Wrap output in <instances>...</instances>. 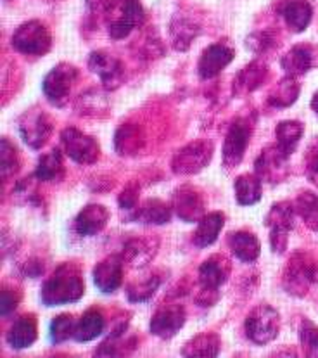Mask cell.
Masks as SVG:
<instances>
[{
	"instance_id": "obj_1",
	"label": "cell",
	"mask_w": 318,
	"mask_h": 358,
	"mask_svg": "<svg viewBox=\"0 0 318 358\" xmlns=\"http://www.w3.org/2000/svg\"><path fill=\"white\" fill-rule=\"evenodd\" d=\"M83 294H85L83 270L75 262L57 265L54 272L43 280L42 289H40V299L43 305L50 308L80 301Z\"/></svg>"
},
{
	"instance_id": "obj_2",
	"label": "cell",
	"mask_w": 318,
	"mask_h": 358,
	"mask_svg": "<svg viewBox=\"0 0 318 358\" xmlns=\"http://www.w3.org/2000/svg\"><path fill=\"white\" fill-rule=\"evenodd\" d=\"M280 320L279 312L273 306L263 305L254 306L244 320V334L253 345L265 346L275 341L280 332Z\"/></svg>"
},
{
	"instance_id": "obj_3",
	"label": "cell",
	"mask_w": 318,
	"mask_h": 358,
	"mask_svg": "<svg viewBox=\"0 0 318 358\" xmlns=\"http://www.w3.org/2000/svg\"><path fill=\"white\" fill-rule=\"evenodd\" d=\"M109 20V36L123 40L135 28H140L145 21V9L140 0H113L106 13Z\"/></svg>"
},
{
	"instance_id": "obj_4",
	"label": "cell",
	"mask_w": 318,
	"mask_h": 358,
	"mask_svg": "<svg viewBox=\"0 0 318 358\" xmlns=\"http://www.w3.org/2000/svg\"><path fill=\"white\" fill-rule=\"evenodd\" d=\"M296 210L291 201H279L268 210L265 217V225L270 229V248L275 255H284L287 251L289 236L296 224Z\"/></svg>"
},
{
	"instance_id": "obj_5",
	"label": "cell",
	"mask_w": 318,
	"mask_h": 358,
	"mask_svg": "<svg viewBox=\"0 0 318 358\" xmlns=\"http://www.w3.org/2000/svg\"><path fill=\"white\" fill-rule=\"evenodd\" d=\"M80 71L69 63H59L54 66L45 75L42 82V92L47 101L56 108H64L71 101L73 89L78 82Z\"/></svg>"
},
{
	"instance_id": "obj_6",
	"label": "cell",
	"mask_w": 318,
	"mask_h": 358,
	"mask_svg": "<svg viewBox=\"0 0 318 358\" xmlns=\"http://www.w3.org/2000/svg\"><path fill=\"white\" fill-rule=\"evenodd\" d=\"M251 137H253V122L250 118L239 116L232 120L222 148V163L226 171L236 170L243 163Z\"/></svg>"
},
{
	"instance_id": "obj_7",
	"label": "cell",
	"mask_w": 318,
	"mask_h": 358,
	"mask_svg": "<svg viewBox=\"0 0 318 358\" xmlns=\"http://www.w3.org/2000/svg\"><path fill=\"white\" fill-rule=\"evenodd\" d=\"M318 280V265L306 253H294L282 273V286L286 293L303 298L310 286Z\"/></svg>"
},
{
	"instance_id": "obj_8",
	"label": "cell",
	"mask_w": 318,
	"mask_h": 358,
	"mask_svg": "<svg viewBox=\"0 0 318 358\" xmlns=\"http://www.w3.org/2000/svg\"><path fill=\"white\" fill-rule=\"evenodd\" d=\"M10 43H13L14 50L23 56L42 57L52 47V35L42 21L31 20L16 28Z\"/></svg>"
},
{
	"instance_id": "obj_9",
	"label": "cell",
	"mask_w": 318,
	"mask_h": 358,
	"mask_svg": "<svg viewBox=\"0 0 318 358\" xmlns=\"http://www.w3.org/2000/svg\"><path fill=\"white\" fill-rule=\"evenodd\" d=\"M215 148L210 141H194L178 149L171 158L175 175H196L203 171L213 158Z\"/></svg>"
},
{
	"instance_id": "obj_10",
	"label": "cell",
	"mask_w": 318,
	"mask_h": 358,
	"mask_svg": "<svg viewBox=\"0 0 318 358\" xmlns=\"http://www.w3.org/2000/svg\"><path fill=\"white\" fill-rule=\"evenodd\" d=\"M61 148L71 162L83 164V166L97 163L99 156H101V148H99L96 138L83 134L75 127H68L61 131Z\"/></svg>"
},
{
	"instance_id": "obj_11",
	"label": "cell",
	"mask_w": 318,
	"mask_h": 358,
	"mask_svg": "<svg viewBox=\"0 0 318 358\" xmlns=\"http://www.w3.org/2000/svg\"><path fill=\"white\" fill-rule=\"evenodd\" d=\"M54 131V122L40 108H31L20 118V135L24 144L33 151H38L49 142Z\"/></svg>"
},
{
	"instance_id": "obj_12",
	"label": "cell",
	"mask_w": 318,
	"mask_h": 358,
	"mask_svg": "<svg viewBox=\"0 0 318 358\" xmlns=\"http://www.w3.org/2000/svg\"><path fill=\"white\" fill-rule=\"evenodd\" d=\"M289 158L286 152L279 149V145L273 144L263 149L254 162V173L261 178V182L268 185H279L287 180L291 173Z\"/></svg>"
},
{
	"instance_id": "obj_13",
	"label": "cell",
	"mask_w": 318,
	"mask_h": 358,
	"mask_svg": "<svg viewBox=\"0 0 318 358\" xmlns=\"http://www.w3.org/2000/svg\"><path fill=\"white\" fill-rule=\"evenodd\" d=\"M173 213L185 224H197L206 215V199L203 192L191 184L178 185L171 194Z\"/></svg>"
},
{
	"instance_id": "obj_14",
	"label": "cell",
	"mask_w": 318,
	"mask_h": 358,
	"mask_svg": "<svg viewBox=\"0 0 318 358\" xmlns=\"http://www.w3.org/2000/svg\"><path fill=\"white\" fill-rule=\"evenodd\" d=\"M187 322V312L178 303H166L161 305L151 317L149 332L159 339H171L182 331Z\"/></svg>"
},
{
	"instance_id": "obj_15",
	"label": "cell",
	"mask_w": 318,
	"mask_h": 358,
	"mask_svg": "<svg viewBox=\"0 0 318 358\" xmlns=\"http://www.w3.org/2000/svg\"><path fill=\"white\" fill-rule=\"evenodd\" d=\"M89 68L101 78L102 89L111 92L125 82V66L108 50H94L89 56Z\"/></svg>"
},
{
	"instance_id": "obj_16",
	"label": "cell",
	"mask_w": 318,
	"mask_h": 358,
	"mask_svg": "<svg viewBox=\"0 0 318 358\" xmlns=\"http://www.w3.org/2000/svg\"><path fill=\"white\" fill-rule=\"evenodd\" d=\"M159 239L154 236H131L123 243L122 258L130 268H144L156 258L159 251Z\"/></svg>"
},
{
	"instance_id": "obj_17",
	"label": "cell",
	"mask_w": 318,
	"mask_h": 358,
	"mask_svg": "<svg viewBox=\"0 0 318 358\" xmlns=\"http://www.w3.org/2000/svg\"><path fill=\"white\" fill-rule=\"evenodd\" d=\"M230 272H232V262L225 255H211L199 266V291L204 293L220 294L223 284L229 280Z\"/></svg>"
},
{
	"instance_id": "obj_18",
	"label": "cell",
	"mask_w": 318,
	"mask_h": 358,
	"mask_svg": "<svg viewBox=\"0 0 318 358\" xmlns=\"http://www.w3.org/2000/svg\"><path fill=\"white\" fill-rule=\"evenodd\" d=\"M123 265H125V262L120 253L102 258L92 270L94 286L102 294L116 293L123 284Z\"/></svg>"
},
{
	"instance_id": "obj_19",
	"label": "cell",
	"mask_w": 318,
	"mask_h": 358,
	"mask_svg": "<svg viewBox=\"0 0 318 358\" xmlns=\"http://www.w3.org/2000/svg\"><path fill=\"white\" fill-rule=\"evenodd\" d=\"M236 57L233 47L226 43H211L201 54L197 61V75L201 80H211L218 76Z\"/></svg>"
},
{
	"instance_id": "obj_20",
	"label": "cell",
	"mask_w": 318,
	"mask_h": 358,
	"mask_svg": "<svg viewBox=\"0 0 318 358\" xmlns=\"http://www.w3.org/2000/svg\"><path fill=\"white\" fill-rule=\"evenodd\" d=\"M109 218H111V213H109V210L106 206L97 203L87 204V206L76 215L73 229H75V232L78 234L80 237H94L106 229Z\"/></svg>"
},
{
	"instance_id": "obj_21",
	"label": "cell",
	"mask_w": 318,
	"mask_h": 358,
	"mask_svg": "<svg viewBox=\"0 0 318 358\" xmlns=\"http://www.w3.org/2000/svg\"><path fill=\"white\" fill-rule=\"evenodd\" d=\"M171 217H173L171 204L151 197V199H145L144 203L138 204L137 210L128 215L127 222H135V224L142 225H166L170 224Z\"/></svg>"
},
{
	"instance_id": "obj_22",
	"label": "cell",
	"mask_w": 318,
	"mask_h": 358,
	"mask_svg": "<svg viewBox=\"0 0 318 358\" xmlns=\"http://www.w3.org/2000/svg\"><path fill=\"white\" fill-rule=\"evenodd\" d=\"M38 338V322L33 313H23L14 320L6 334V343L13 350H27Z\"/></svg>"
},
{
	"instance_id": "obj_23",
	"label": "cell",
	"mask_w": 318,
	"mask_h": 358,
	"mask_svg": "<svg viewBox=\"0 0 318 358\" xmlns=\"http://www.w3.org/2000/svg\"><path fill=\"white\" fill-rule=\"evenodd\" d=\"M226 244L230 253L243 263H254L261 255V243L250 230H232L226 236Z\"/></svg>"
},
{
	"instance_id": "obj_24",
	"label": "cell",
	"mask_w": 318,
	"mask_h": 358,
	"mask_svg": "<svg viewBox=\"0 0 318 358\" xmlns=\"http://www.w3.org/2000/svg\"><path fill=\"white\" fill-rule=\"evenodd\" d=\"M225 225V215L222 211H211L206 213L199 222L197 227L192 234V244L197 250H204V248L213 246L218 241V236Z\"/></svg>"
},
{
	"instance_id": "obj_25",
	"label": "cell",
	"mask_w": 318,
	"mask_h": 358,
	"mask_svg": "<svg viewBox=\"0 0 318 358\" xmlns=\"http://www.w3.org/2000/svg\"><path fill=\"white\" fill-rule=\"evenodd\" d=\"M33 175L38 182H47V184H57L64 178V151L54 148L49 152H43L38 158Z\"/></svg>"
},
{
	"instance_id": "obj_26",
	"label": "cell",
	"mask_w": 318,
	"mask_h": 358,
	"mask_svg": "<svg viewBox=\"0 0 318 358\" xmlns=\"http://www.w3.org/2000/svg\"><path fill=\"white\" fill-rule=\"evenodd\" d=\"M164 279H166V272H164V270H152L147 275L130 282L125 291L128 303L137 305V303L149 301L152 296L158 293V289L161 287V284L164 282Z\"/></svg>"
},
{
	"instance_id": "obj_27",
	"label": "cell",
	"mask_w": 318,
	"mask_h": 358,
	"mask_svg": "<svg viewBox=\"0 0 318 358\" xmlns=\"http://www.w3.org/2000/svg\"><path fill=\"white\" fill-rule=\"evenodd\" d=\"M145 145V135L137 123H123L115 131V151L120 156L140 155Z\"/></svg>"
},
{
	"instance_id": "obj_28",
	"label": "cell",
	"mask_w": 318,
	"mask_h": 358,
	"mask_svg": "<svg viewBox=\"0 0 318 358\" xmlns=\"http://www.w3.org/2000/svg\"><path fill=\"white\" fill-rule=\"evenodd\" d=\"M266 78H268V68L265 63L256 59L237 73V76L233 78V94L246 96V94L254 92L266 82Z\"/></svg>"
},
{
	"instance_id": "obj_29",
	"label": "cell",
	"mask_w": 318,
	"mask_h": 358,
	"mask_svg": "<svg viewBox=\"0 0 318 358\" xmlns=\"http://www.w3.org/2000/svg\"><path fill=\"white\" fill-rule=\"evenodd\" d=\"M222 352V339L217 332H201V334L194 336L189 339L184 346H182V357L191 358H211L218 357Z\"/></svg>"
},
{
	"instance_id": "obj_30",
	"label": "cell",
	"mask_w": 318,
	"mask_h": 358,
	"mask_svg": "<svg viewBox=\"0 0 318 358\" xmlns=\"http://www.w3.org/2000/svg\"><path fill=\"white\" fill-rule=\"evenodd\" d=\"M280 16L284 17L289 30L301 33L312 23L313 7L308 0H286L280 9Z\"/></svg>"
},
{
	"instance_id": "obj_31",
	"label": "cell",
	"mask_w": 318,
	"mask_h": 358,
	"mask_svg": "<svg viewBox=\"0 0 318 358\" xmlns=\"http://www.w3.org/2000/svg\"><path fill=\"white\" fill-rule=\"evenodd\" d=\"M263 182L256 173L239 175L233 182V194L237 204L240 206H253L259 203L263 196Z\"/></svg>"
},
{
	"instance_id": "obj_32",
	"label": "cell",
	"mask_w": 318,
	"mask_h": 358,
	"mask_svg": "<svg viewBox=\"0 0 318 358\" xmlns=\"http://www.w3.org/2000/svg\"><path fill=\"white\" fill-rule=\"evenodd\" d=\"M280 66L287 76H303L308 73L313 66V50L308 45H294L287 50L286 56L280 59Z\"/></svg>"
},
{
	"instance_id": "obj_33",
	"label": "cell",
	"mask_w": 318,
	"mask_h": 358,
	"mask_svg": "<svg viewBox=\"0 0 318 358\" xmlns=\"http://www.w3.org/2000/svg\"><path fill=\"white\" fill-rule=\"evenodd\" d=\"M299 92H301V85H299L298 80H296L294 76L286 75L284 78H280L279 82L275 83V87H273L272 90H270L266 102H268L270 108H289V106H292L298 101Z\"/></svg>"
},
{
	"instance_id": "obj_34",
	"label": "cell",
	"mask_w": 318,
	"mask_h": 358,
	"mask_svg": "<svg viewBox=\"0 0 318 358\" xmlns=\"http://www.w3.org/2000/svg\"><path fill=\"white\" fill-rule=\"evenodd\" d=\"M108 90H99V89H89L83 94H80L75 102V109L78 115L82 116H104L109 111V99L106 96Z\"/></svg>"
},
{
	"instance_id": "obj_35",
	"label": "cell",
	"mask_w": 318,
	"mask_h": 358,
	"mask_svg": "<svg viewBox=\"0 0 318 358\" xmlns=\"http://www.w3.org/2000/svg\"><path fill=\"white\" fill-rule=\"evenodd\" d=\"M106 319L97 308H89L83 312V315L78 319L76 324L75 339L78 343H90L97 339L104 332Z\"/></svg>"
},
{
	"instance_id": "obj_36",
	"label": "cell",
	"mask_w": 318,
	"mask_h": 358,
	"mask_svg": "<svg viewBox=\"0 0 318 358\" xmlns=\"http://www.w3.org/2000/svg\"><path fill=\"white\" fill-rule=\"evenodd\" d=\"M201 27L187 17H175L170 23V38L173 49L185 52L192 45L194 40L199 36Z\"/></svg>"
},
{
	"instance_id": "obj_37",
	"label": "cell",
	"mask_w": 318,
	"mask_h": 358,
	"mask_svg": "<svg viewBox=\"0 0 318 358\" xmlns=\"http://www.w3.org/2000/svg\"><path fill=\"white\" fill-rule=\"evenodd\" d=\"M303 134H305V127H303L301 122H296V120L280 122L275 129L277 145L287 156H292V152L298 148L299 141L303 138Z\"/></svg>"
},
{
	"instance_id": "obj_38",
	"label": "cell",
	"mask_w": 318,
	"mask_h": 358,
	"mask_svg": "<svg viewBox=\"0 0 318 358\" xmlns=\"http://www.w3.org/2000/svg\"><path fill=\"white\" fill-rule=\"evenodd\" d=\"M76 324H78V319L73 313H61L54 317L49 324L50 345L59 346L69 339H75Z\"/></svg>"
},
{
	"instance_id": "obj_39",
	"label": "cell",
	"mask_w": 318,
	"mask_h": 358,
	"mask_svg": "<svg viewBox=\"0 0 318 358\" xmlns=\"http://www.w3.org/2000/svg\"><path fill=\"white\" fill-rule=\"evenodd\" d=\"M296 215L318 234V196L312 191H303L301 194L292 201Z\"/></svg>"
},
{
	"instance_id": "obj_40",
	"label": "cell",
	"mask_w": 318,
	"mask_h": 358,
	"mask_svg": "<svg viewBox=\"0 0 318 358\" xmlns=\"http://www.w3.org/2000/svg\"><path fill=\"white\" fill-rule=\"evenodd\" d=\"M135 348H137V338L135 336L133 338H127V334L120 336V338L108 336L97 346V350L94 352V357H125L130 355Z\"/></svg>"
},
{
	"instance_id": "obj_41",
	"label": "cell",
	"mask_w": 318,
	"mask_h": 358,
	"mask_svg": "<svg viewBox=\"0 0 318 358\" xmlns=\"http://www.w3.org/2000/svg\"><path fill=\"white\" fill-rule=\"evenodd\" d=\"M20 152L16 145L7 137H2L0 141V171H2V180H9L17 170H20Z\"/></svg>"
},
{
	"instance_id": "obj_42",
	"label": "cell",
	"mask_w": 318,
	"mask_h": 358,
	"mask_svg": "<svg viewBox=\"0 0 318 358\" xmlns=\"http://www.w3.org/2000/svg\"><path fill=\"white\" fill-rule=\"evenodd\" d=\"M299 341H301L303 355L318 358V326L310 320H303L299 327Z\"/></svg>"
},
{
	"instance_id": "obj_43",
	"label": "cell",
	"mask_w": 318,
	"mask_h": 358,
	"mask_svg": "<svg viewBox=\"0 0 318 358\" xmlns=\"http://www.w3.org/2000/svg\"><path fill=\"white\" fill-rule=\"evenodd\" d=\"M138 204H140V185L137 182H128L118 194V206L130 215L131 211L137 210Z\"/></svg>"
},
{
	"instance_id": "obj_44",
	"label": "cell",
	"mask_w": 318,
	"mask_h": 358,
	"mask_svg": "<svg viewBox=\"0 0 318 358\" xmlns=\"http://www.w3.org/2000/svg\"><path fill=\"white\" fill-rule=\"evenodd\" d=\"M21 296L20 289L13 286H2V293H0V315L2 319H7L14 313V310L17 308L21 301Z\"/></svg>"
},
{
	"instance_id": "obj_45",
	"label": "cell",
	"mask_w": 318,
	"mask_h": 358,
	"mask_svg": "<svg viewBox=\"0 0 318 358\" xmlns=\"http://www.w3.org/2000/svg\"><path fill=\"white\" fill-rule=\"evenodd\" d=\"M273 36L268 31H254L246 38V47L254 56H261L266 50L272 49Z\"/></svg>"
},
{
	"instance_id": "obj_46",
	"label": "cell",
	"mask_w": 318,
	"mask_h": 358,
	"mask_svg": "<svg viewBox=\"0 0 318 358\" xmlns=\"http://www.w3.org/2000/svg\"><path fill=\"white\" fill-rule=\"evenodd\" d=\"M305 173L312 184L318 187V137L308 144L305 152Z\"/></svg>"
},
{
	"instance_id": "obj_47",
	"label": "cell",
	"mask_w": 318,
	"mask_h": 358,
	"mask_svg": "<svg viewBox=\"0 0 318 358\" xmlns=\"http://www.w3.org/2000/svg\"><path fill=\"white\" fill-rule=\"evenodd\" d=\"M130 319H131V313L125 312V310H120L118 313H115L111 324H109L108 336H113V338L125 336L128 332V327H130Z\"/></svg>"
},
{
	"instance_id": "obj_48",
	"label": "cell",
	"mask_w": 318,
	"mask_h": 358,
	"mask_svg": "<svg viewBox=\"0 0 318 358\" xmlns=\"http://www.w3.org/2000/svg\"><path fill=\"white\" fill-rule=\"evenodd\" d=\"M43 263L38 258H30L27 263L23 265V275L28 277V279H36L43 273Z\"/></svg>"
},
{
	"instance_id": "obj_49",
	"label": "cell",
	"mask_w": 318,
	"mask_h": 358,
	"mask_svg": "<svg viewBox=\"0 0 318 358\" xmlns=\"http://www.w3.org/2000/svg\"><path fill=\"white\" fill-rule=\"evenodd\" d=\"M310 106H312L313 113H315V115L318 116V90L315 92V96L312 97V102H310Z\"/></svg>"
}]
</instances>
